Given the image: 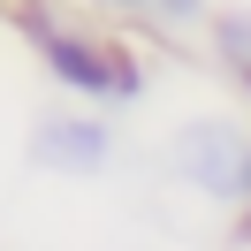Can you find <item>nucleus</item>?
Returning a JSON list of instances; mask_svg holds the SVG:
<instances>
[{
  "instance_id": "9",
  "label": "nucleus",
  "mask_w": 251,
  "mask_h": 251,
  "mask_svg": "<svg viewBox=\"0 0 251 251\" xmlns=\"http://www.w3.org/2000/svg\"><path fill=\"white\" fill-rule=\"evenodd\" d=\"M0 16H8V0H0Z\"/></svg>"
},
{
  "instance_id": "6",
  "label": "nucleus",
  "mask_w": 251,
  "mask_h": 251,
  "mask_svg": "<svg viewBox=\"0 0 251 251\" xmlns=\"http://www.w3.org/2000/svg\"><path fill=\"white\" fill-rule=\"evenodd\" d=\"M92 16H152V0H84Z\"/></svg>"
},
{
  "instance_id": "2",
  "label": "nucleus",
  "mask_w": 251,
  "mask_h": 251,
  "mask_svg": "<svg viewBox=\"0 0 251 251\" xmlns=\"http://www.w3.org/2000/svg\"><path fill=\"white\" fill-rule=\"evenodd\" d=\"M160 168H168V183L244 213L251 205V122H236V114H190V122L168 129Z\"/></svg>"
},
{
  "instance_id": "3",
  "label": "nucleus",
  "mask_w": 251,
  "mask_h": 251,
  "mask_svg": "<svg viewBox=\"0 0 251 251\" xmlns=\"http://www.w3.org/2000/svg\"><path fill=\"white\" fill-rule=\"evenodd\" d=\"M31 168L46 175H107L114 168V122L92 107H61L31 129Z\"/></svg>"
},
{
  "instance_id": "5",
  "label": "nucleus",
  "mask_w": 251,
  "mask_h": 251,
  "mask_svg": "<svg viewBox=\"0 0 251 251\" xmlns=\"http://www.w3.org/2000/svg\"><path fill=\"white\" fill-rule=\"evenodd\" d=\"M152 23L160 31H198V23H213V0H152Z\"/></svg>"
},
{
  "instance_id": "7",
  "label": "nucleus",
  "mask_w": 251,
  "mask_h": 251,
  "mask_svg": "<svg viewBox=\"0 0 251 251\" xmlns=\"http://www.w3.org/2000/svg\"><path fill=\"white\" fill-rule=\"evenodd\" d=\"M236 244L251 251V205H244V213H236Z\"/></svg>"
},
{
  "instance_id": "1",
  "label": "nucleus",
  "mask_w": 251,
  "mask_h": 251,
  "mask_svg": "<svg viewBox=\"0 0 251 251\" xmlns=\"http://www.w3.org/2000/svg\"><path fill=\"white\" fill-rule=\"evenodd\" d=\"M23 38L46 61V76L84 107H137L145 99V53L107 23L61 16V8H23Z\"/></svg>"
},
{
  "instance_id": "4",
  "label": "nucleus",
  "mask_w": 251,
  "mask_h": 251,
  "mask_svg": "<svg viewBox=\"0 0 251 251\" xmlns=\"http://www.w3.org/2000/svg\"><path fill=\"white\" fill-rule=\"evenodd\" d=\"M205 31H213V53H221V69L251 76V8H228V16H213Z\"/></svg>"
},
{
  "instance_id": "8",
  "label": "nucleus",
  "mask_w": 251,
  "mask_h": 251,
  "mask_svg": "<svg viewBox=\"0 0 251 251\" xmlns=\"http://www.w3.org/2000/svg\"><path fill=\"white\" fill-rule=\"evenodd\" d=\"M244 99H251V76H244Z\"/></svg>"
}]
</instances>
